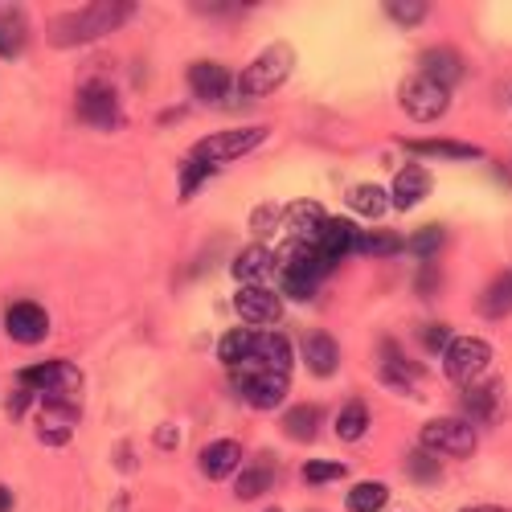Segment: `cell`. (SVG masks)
I'll use <instances>...</instances> for the list:
<instances>
[{"instance_id":"obj_1","label":"cell","mask_w":512,"mask_h":512,"mask_svg":"<svg viewBox=\"0 0 512 512\" xmlns=\"http://www.w3.org/2000/svg\"><path fill=\"white\" fill-rule=\"evenodd\" d=\"M328 271H332V259H324L316 246L287 242V250H283V291L287 295H295V300H312Z\"/></svg>"},{"instance_id":"obj_2","label":"cell","mask_w":512,"mask_h":512,"mask_svg":"<svg viewBox=\"0 0 512 512\" xmlns=\"http://www.w3.org/2000/svg\"><path fill=\"white\" fill-rule=\"evenodd\" d=\"M132 13V5H91V9H78V13H66L50 37L58 46H78V41H91V37H103L111 29H119Z\"/></svg>"},{"instance_id":"obj_3","label":"cell","mask_w":512,"mask_h":512,"mask_svg":"<svg viewBox=\"0 0 512 512\" xmlns=\"http://www.w3.org/2000/svg\"><path fill=\"white\" fill-rule=\"evenodd\" d=\"M291 66H295L291 46H287V41H275V46H267L259 58H254V62L242 70L238 87H242L246 95H254V99H267V95H275L283 82L291 78Z\"/></svg>"},{"instance_id":"obj_4","label":"cell","mask_w":512,"mask_h":512,"mask_svg":"<svg viewBox=\"0 0 512 512\" xmlns=\"http://www.w3.org/2000/svg\"><path fill=\"white\" fill-rule=\"evenodd\" d=\"M488 365H492V345L480 336H455L443 353V369L455 386H476L488 373Z\"/></svg>"},{"instance_id":"obj_5","label":"cell","mask_w":512,"mask_h":512,"mask_svg":"<svg viewBox=\"0 0 512 512\" xmlns=\"http://www.w3.org/2000/svg\"><path fill=\"white\" fill-rule=\"evenodd\" d=\"M263 140H267V127H230V132H213V136L197 140L193 160H205V164L218 168V164H230V160L254 152Z\"/></svg>"},{"instance_id":"obj_6","label":"cell","mask_w":512,"mask_h":512,"mask_svg":"<svg viewBox=\"0 0 512 512\" xmlns=\"http://www.w3.org/2000/svg\"><path fill=\"white\" fill-rule=\"evenodd\" d=\"M418 439H422V451H431V455L463 459V455L476 451V431H472V422H463V418H435V422H426Z\"/></svg>"},{"instance_id":"obj_7","label":"cell","mask_w":512,"mask_h":512,"mask_svg":"<svg viewBox=\"0 0 512 512\" xmlns=\"http://www.w3.org/2000/svg\"><path fill=\"white\" fill-rule=\"evenodd\" d=\"M398 103H402V111L410 115V119H439L443 111H447V103H451V91L447 87H439V82H431L426 74H410L406 82H402V91H398Z\"/></svg>"},{"instance_id":"obj_8","label":"cell","mask_w":512,"mask_h":512,"mask_svg":"<svg viewBox=\"0 0 512 512\" xmlns=\"http://www.w3.org/2000/svg\"><path fill=\"white\" fill-rule=\"evenodd\" d=\"M17 377H21V390H41L46 398H66L82 386V377L70 361H46V365H33V369L17 373Z\"/></svg>"},{"instance_id":"obj_9","label":"cell","mask_w":512,"mask_h":512,"mask_svg":"<svg viewBox=\"0 0 512 512\" xmlns=\"http://www.w3.org/2000/svg\"><path fill=\"white\" fill-rule=\"evenodd\" d=\"M234 386H238V394H242L250 406L275 410V406L287 398L291 381L279 377V373H263V369H234Z\"/></svg>"},{"instance_id":"obj_10","label":"cell","mask_w":512,"mask_h":512,"mask_svg":"<svg viewBox=\"0 0 512 512\" xmlns=\"http://www.w3.org/2000/svg\"><path fill=\"white\" fill-rule=\"evenodd\" d=\"M78 115L95 127H115L119 123V99L111 82H87L78 91Z\"/></svg>"},{"instance_id":"obj_11","label":"cell","mask_w":512,"mask_h":512,"mask_svg":"<svg viewBox=\"0 0 512 512\" xmlns=\"http://www.w3.org/2000/svg\"><path fill=\"white\" fill-rule=\"evenodd\" d=\"M5 332L17 340V345H37V340H46V332H50V316L41 304L21 300L5 312Z\"/></svg>"},{"instance_id":"obj_12","label":"cell","mask_w":512,"mask_h":512,"mask_svg":"<svg viewBox=\"0 0 512 512\" xmlns=\"http://www.w3.org/2000/svg\"><path fill=\"white\" fill-rule=\"evenodd\" d=\"M361 246H365V234L349 218H328L320 238H316V250L324 254V259H332V263H340L345 254H357Z\"/></svg>"},{"instance_id":"obj_13","label":"cell","mask_w":512,"mask_h":512,"mask_svg":"<svg viewBox=\"0 0 512 512\" xmlns=\"http://www.w3.org/2000/svg\"><path fill=\"white\" fill-rule=\"evenodd\" d=\"M324 222H328V213H324L320 201H291V205L283 209V226H287L291 242H308V246H316Z\"/></svg>"},{"instance_id":"obj_14","label":"cell","mask_w":512,"mask_h":512,"mask_svg":"<svg viewBox=\"0 0 512 512\" xmlns=\"http://www.w3.org/2000/svg\"><path fill=\"white\" fill-rule=\"evenodd\" d=\"M238 369H263V373L287 377L291 373V345L283 336H275V332H259V340H254V353Z\"/></svg>"},{"instance_id":"obj_15","label":"cell","mask_w":512,"mask_h":512,"mask_svg":"<svg viewBox=\"0 0 512 512\" xmlns=\"http://www.w3.org/2000/svg\"><path fill=\"white\" fill-rule=\"evenodd\" d=\"M234 312H238L250 328H263V324L279 320L283 304H279V295L267 291V287H242V291L234 295Z\"/></svg>"},{"instance_id":"obj_16","label":"cell","mask_w":512,"mask_h":512,"mask_svg":"<svg viewBox=\"0 0 512 512\" xmlns=\"http://www.w3.org/2000/svg\"><path fill=\"white\" fill-rule=\"evenodd\" d=\"M74 426H78V410L70 402H62V398H46L41 418H37V435L46 443H66Z\"/></svg>"},{"instance_id":"obj_17","label":"cell","mask_w":512,"mask_h":512,"mask_svg":"<svg viewBox=\"0 0 512 512\" xmlns=\"http://www.w3.org/2000/svg\"><path fill=\"white\" fill-rule=\"evenodd\" d=\"M189 87H193V95H197V99L218 103V99H226V95H230L234 78H230V70H226V66H218V62H197V66L189 70Z\"/></svg>"},{"instance_id":"obj_18","label":"cell","mask_w":512,"mask_h":512,"mask_svg":"<svg viewBox=\"0 0 512 512\" xmlns=\"http://www.w3.org/2000/svg\"><path fill=\"white\" fill-rule=\"evenodd\" d=\"M463 406L472 410V414H480L484 422L500 418V410H504V381L500 377H480L476 386H467Z\"/></svg>"},{"instance_id":"obj_19","label":"cell","mask_w":512,"mask_h":512,"mask_svg":"<svg viewBox=\"0 0 512 512\" xmlns=\"http://www.w3.org/2000/svg\"><path fill=\"white\" fill-rule=\"evenodd\" d=\"M275 271V254L267 246H250L234 259V279L242 287H263V279H271Z\"/></svg>"},{"instance_id":"obj_20","label":"cell","mask_w":512,"mask_h":512,"mask_svg":"<svg viewBox=\"0 0 512 512\" xmlns=\"http://www.w3.org/2000/svg\"><path fill=\"white\" fill-rule=\"evenodd\" d=\"M238 463H242L238 439H218V443H209V447L201 451V472H205L209 480H222V476L238 472Z\"/></svg>"},{"instance_id":"obj_21","label":"cell","mask_w":512,"mask_h":512,"mask_svg":"<svg viewBox=\"0 0 512 512\" xmlns=\"http://www.w3.org/2000/svg\"><path fill=\"white\" fill-rule=\"evenodd\" d=\"M422 74L431 78V82H439V87H455V82H463V58L455 54V50H426L422 54Z\"/></svg>"},{"instance_id":"obj_22","label":"cell","mask_w":512,"mask_h":512,"mask_svg":"<svg viewBox=\"0 0 512 512\" xmlns=\"http://www.w3.org/2000/svg\"><path fill=\"white\" fill-rule=\"evenodd\" d=\"M304 365L316 373V377H332L336 365H340V349H336V340L328 332H312L304 340Z\"/></svg>"},{"instance_id":"obj_23","label":"cell","mask_w":512,"mask_h":512,"mask_svg":"<svg viewBox=\"0 0 512 512\" xmlns=\"http://www.w3.org/2000/svg\"><path fill=\"white\" fill-rule=\"evenodd\" d=\"M426 193H431V173H426L422 164L402 168L398 181H394V205H398V209H414Z\"/></svg>"},{"instance_id":"obj_24","label":"cell","mask_w":512,"mask_h":512,"mask_svg":"<svg viewBox=\"0 0 512 512\" xmlns=\"http://www.w3.org/2000/svg\"><path fill=\"white\" fill-rule=\"evenodd\" d=\"M480 308H484V316H488V320H500V316H508V312H512V271L496 275V279L484 287Z\"/></svg>"},{"instance_id":"obj_25","label":"cell","mask_w":512,"mask_h":512,"mask_svg":"<svg viewBox=\"0 0 512 512\" xmlns=\"http://www.w3.org/2000/svg\"><path fill=\"white\" fill-rule=\"evenodd\" d=\"M25 46V13L17 5H0V54L13 58Z\"/></svg>"},{"instance_id":"obj_26","label":"cell","mask_w":512,"mask_h":512,"mask_svg":"<svg viewBox=\"0 0 512 512\" xmlns=\"http://www.w3.org/2000/svg\"><path fill=\"white\" fill-rule=\"evenodd\" d=\"M320 426H324V414H320L316 406H295V410L283 414V431H287L291 439H300V443L316 439Z\"/></svg>"},{"instance_id":"obj_27","label":"cell","mask_w":512,"mask_h":512,"mask_svg":"<svg viewBox=\"0 0 512 512\" xmlns=\"http://www.w3.org/2000/svg\"><path fill=\"white\" fill-rule=\"evenodd\" d=\"M390 193L381 189V185H357V189H349V209L353 213H361V218H381V213L390 209Z\"/></svg>"},{"instance_id":"obj_28","label":"cell","mask_w":512,"mask_h":512,"mask_svg":"<svg viewBox=\"0 0 512 512\" xmlns=\"http://www.w3.org/2000/svg\"><path fill=\"white\" fill-rule=\"evenodd\" d=\"M414 156H447V160H480V148L459 144V140H410Z\"/></svg>"},{"instance_id":"obj_29","label":"cell","mask_w":512,"mask_h":512,"mask_svg":"<svg viewBox=\"0 0 512 512\" xmlns=\"http://www.w3.org/2000/svg\"><path fill=\"white\" fill-rule=\"evenodd\" d=\"M254 340H259V332H254V328H234V332H226V336H222L218 357H222L230 369H238V365L254 353Z\"/></svg>"},{"instance_id":"obj_30","label":"cell","mask_w":512,"mask_h":512,"mask_svg":"<svg viewBox=\"0 0 512 512\" xmlns=\"http://www.w3.org/2000/svg\"><path fill=\"white\" fill-rule=\"evenodd\" d=\"M271 459H254L250 467H246V472L238 476V484H234V492L242 496V500H254V496H263L267 488H271Z\"/></svg>"},{"instance_id":"obj_31","label":"cell","mask_w":512,"mask_h":512,"mask_svg":"<svg viewBox=\"0 0 512 512\" xmlns=\"http://www.w3.org/2000/svg\"><path fill=\"white\" fill-rule=\"evenodd\" d=\"M365 431H369V410H365V402H349L345 410L336 414V435H340V443H357Z\"/></svg>"},{"instance_id":"obj_32","label":"cell","mask_w":512,"mask_h":512,"mask_svg":"<svg viewBox=\"0 0 512 512\" xmlns=\"http://www.w3.org/2000/svg\"><path fill=\"white\" fill-rule=\"evenodd\" d=\"M386 500H390L386 484H357L349 492V508L353 512H381V508H386Z\"/></svg>"},{"instance_id":"obj_33","label":"cell","mask_w":512,"mask_h":512,"mask_svg":"<svg viewBox=\"0 0 512 512\" xmlns=\"http://www.w3.org/2000/svg\"><path fill=\"white\" fill-rule=\"evenodd\" d=\"M439 246H447V230H443V226H422V230L410 238V250L418 254V259H435Z\"/></svg>"},{"instance_id":"obj_34","label":"cell","mask_w":512,"mask_h":512,"mask_svg":"<svg viewBox=\"0 0 512 512\" xmlns=\"http://www.w3.org/2000/svg\"><path fill=\"white\" fill-rule=\"evenodd\" d=\"M304 476H308V484H332V480L345 476V467L332 463V459H312V463L304 467Z\"/></svg>"},{"instance_id":"obj_35","label":"cell","mask_w":512,"mask_h":512,"mask_svg":"<svg viewBox=\"0 0 512 512\" xmlns=\"http://www.w3.org/2000/svg\"><path fill=\"white\" fill-rule=\"evenodd\" d=\"M205 177H213V164H205V160H189V164L181 168V193L189 197Z\"/></svg>"},{"instance_id":"obj_36","label":"cell","mask_w":512,"mask_h":512,"mask_svg":"<svg viewBox=\"0 0 512 512\" xmlns=\"http://www.w3.org/2000/svg\"><path fill=\"white\" fill-rule=\"evenodd\" d=\"M402 238L390 234V230H377V234H365V246L361 250H373V254H398Z\"/></svg>"},{"instance_id":"obj_37","label":"cell","mask_w":512,"mask_h":512,"mask_svg":"<svg viewBox=\"0 0 512 512\" xmlns=\"http://www.w3.org/2000/svg\"><path fill=\"white\" fill-rule=\"evenodd\" d=\"M250 226H254V234H259V238L271 234L275 226H283V209H279V205H263L259 213H254V222H250Z\"/></svg>"},{"instance_id":"obj_38","label":"cell","mask_w":512,"mask_h":512,"mask_svg":"<svg viewBox=\"0 0 512 512\" xmlns=\"http://www.w3.org/2000/svg\"><path fill=\"white\" fill-rule=\"evenodd\" d=\"M386 13H390L394 21H402V25H418V21L426 17V5H402V0H390Z\"/></svg>"},{"instance_id":"obj_39","label":"cell","mask_w":512,"mask_h":512,"mask_svg":"<svg viewBox=\"0 0 512 512\" xmlns=\"http://www.w3.org/2000/svg\"><path fill=\"white\" fill-rule=\"evenodd\" d=\"M410 472H418V480H435V472H439V467H435V459H426L422 451L410 459Z\"/></svg>"},{"instance_id":"obj_40","label":"cell","mask_w":512,"mask_h":512,"mask_svg":"<svg viewBox=\"0 0 512 512\" xmlns=\"http://www.w3.org/2000/svg\"><path fill=\"white\" fill-rule=\"evenodd\" d=\"M451 345V332L447 328H431L426 332V349H447Z\"/></svg>"},{"instance_id":"obj_41","label":"cell","mask_w":512,"mask_h":512,"mask_svg":"<svg viewBox=\"0 0 512 512\" xmlns=\"http://www.w3.org/2000/svg\"><path fill=\"white\" fill-rule=\"evenodd\" d=\"M9 508H13V496H9L5 488H0V512H9Z\"/></svg>"},{"instance_id":"obj_42","label":"cell","mask_w":512,"mask_h":512,"mask_svg":"<svg viewBox=\"0 0 512 512\" xmlns=\"http://www.w3.org/2000/svg\"><path fill=\"white\" fill-rule=\"evenodd\" d=\"M480 512H504V508H480Z\"/></svg>"},{"instance_id":"obj_43","label":"cell","mask_w":512,"mask_h":512,"mask_svg":"<svg viewBox=\"0 0 512 512\" xmlns=\"http://www.w3.org/2000/svg\"><path fill=\"white\" fill-rule=\"evenodd\" d=\"M463 512H480V508H463Z\"/></svg>"},{"instance_id":"obj_44","label":"cell","mask_w":512,"mask_h":512,"mask_svg":"<svg viewBox=\"0 0 512 512\" xmlns=\"http://www.w3.org/2000/svg\"><path fill=\"white\" fill-rule=\"evenodd\" d=\"M267 512H279V508H267Z\"/></svg>"}]
</instances>
